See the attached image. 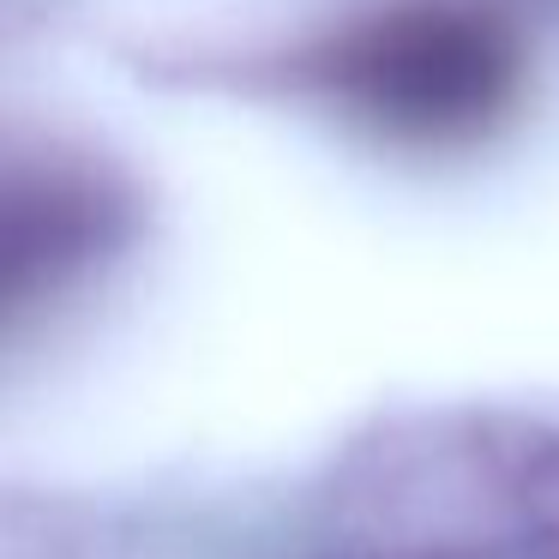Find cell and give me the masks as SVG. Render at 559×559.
I'll return each instance as SVG.
<instances>
[{"mask_svg":"<svg viewBox=\"0 0 559 559\" xmlns=\"http://www.w3.org/2000/svg\"><path fill=\"white\" fill-rule=\"evenodd\" d=\"M343 530L415 559L559 542V433L487 415L391 427L343 475Z\"/></svg>","mask_w":559,"mask_h":559,"instance_id":"cell-1","label":"cell"},{"mask_svg":"<svg viewBox=\"0 0 559 559\" xmlns=\"http://www.w3.org/2000/svg\"><path fill=\"white\" fill-rule=\"evenodd\" d=\"M313 85L391 145H469L518 103L523 37L487 0H391L313 55Z\"/></svg>","mask_w":559,"mask_h":559,"instance_id":"cell-2","label":"cell"}]
</instances>
